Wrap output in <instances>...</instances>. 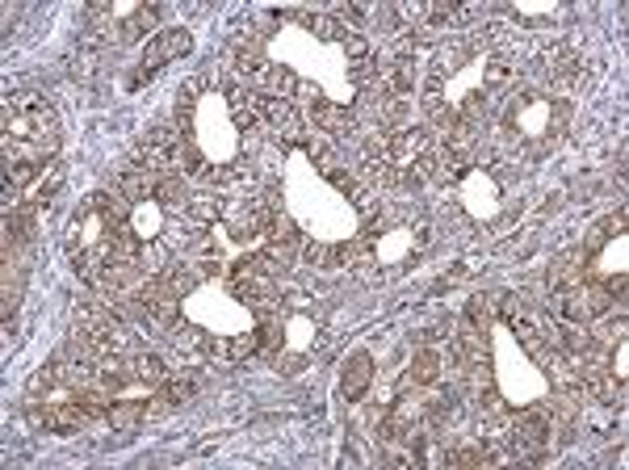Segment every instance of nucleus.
<instances>
[{"mask_svg": "<svg viewBox=\"0 0 629 470\" xmlns=\"http://www.w3.org/2000/svg\"><path fill=\"white\" fill-rule=\"evenodd\" d=\"M374 382V357L365 353V349H357L349 361H344V374H340V391H344V399H361L365 395V387Z\"/></svg>", "mask_w": 629, "mask_h": 470, "instance_id": "obj_10", "label": "nucleus"}, {"mask_svg": "<svg viewBox=\"0 0 629 470\" xmlns=\"http://www.w3.org/2000/svg\"><path fill=\"white\" fill-rule=\"evenodd\" d=\"M265 235H269V248H273V256H294L298 252V244H302V235H298V227H294V219L290 215H281V210H269V227H265Z\"/></svg>", "mask_w": 629, "mask_h": 470, "instance_id": "obj_11", "label": "nucleus"}, {"mask_svg": "<svg viewBox=\"0 0 629 470\" xmlns=\"http://www.w3.org/2000/svg\"><path fill=\"white\" fill-rule=\"evenodd\" d=\"M139 307L147 319H156V324H177L181 294L172 290L164 277H147V282H139Z\"/></svg>", "mask_w": 629, "mask_h": 470, "instance_id": "obj_6", "label": "nucleus"}, {"mask_svg": "<svg viewBox=\"0 0 629 470\" xmlns=\"http://www.w3.org/2000/svg\"><path fill=\"white\" fill-rule=\"evenodd\" d=\"M508 433H512L516 458H525V462H541V458H546V445H550V420H546V412H516Z\"/></svg>", "mask_w": 629, "mask_h": 470, "instance_id": "obj_4", "label": "nucleus"}, {"mask_svg": "<svg viewBox=\"0 0 629 470\" xmlns=\"http://www.w3.org/2000/svg\"><path fill=\"white\" fill-rule=\"evenodd\" d=\"M311 118L323 135H349L357 122L349 105H336V101H311Z\"/></svg>", "mask_w": 629, "mask_h": 470, "instance_id": "obj_12", "label": "nucleus"}, {"mask_svg": "<svg viewBox=\"0 0 629 470\" xmlns=\"http://www.w3.org/2000/svg\"><path fill=\"white\" fill-rule=\"evenodd\" d=\"M470 324H474V332H487V324H491V307H487V298H474L470 303Z\"/></svg>", "mask_w": 629, "mask_h": 470, "instance_id": "obj_17", "label": "nucleus"}, {"mask_svg": "<svg viewBox=\"0 0 629 470\" xmlns=\"http://www.w3.org/2000/svg\"><path fill=\"white\" fill-rule=\"evenodd\" d=\"M143 412H147V403H139V399H114L110 412H105V420L126 433V429H135V424L143 420Z\"/></svg>", "mask_w": 629, "mask_h": 470, "instance_id": "obj_15", "label": "nucleus"}, {"mask_svg": "<svg viewBox=\"0 0 629 470\" xmlns=\"http://www.w3.org/2000/svg\"><path fill=\"white\" fill-rule=\"evenodd\" d=\"M189 30L185 26H172V30H160L156 38H151V47L143 51V59H139V76H135V84L143 80V76H151V72H160L164 63H172V59H181L185 51H189Z\"/></svg>", "mask_w": 629, "mask_h": 470, "instance_id": "obj_5", "label": "nucleus"}, {"mask_svg": "<svg viewBox=\"0 0 629 470\" xmlns=\"http://www.w3.org/2000/svg\"><path fill=\"white\" fill-rule=\"evenodd\" d=\"M151 198L160 206H189V185L181 173H160L156 177V189H151Z\"/></svg>", "mask_w": 629, "mask_h": 470, "instance_id": "obj_14", "label": "nucleus"}, {"mask_svg": "<svg viewBox=\"0 0 629 470\" xmlns=\"http://www.w3.org/2000/svg\"><path fill=\"white\" fill-rule=\"evenodd\" d=\"M185 147H189V139L172 135L168 126H151V131H143V139H139V160H143L156 177H160V173H181Z\"/></svg>", "mask_w": 629, "mask_h": 470, "instance_id": "obj_3", "label": "nucleus"}, {"mask_svg": "<svg viewBox=\"0 0 629 470\" xmlns=\"http://www.w3.org/2000/svg\"><path fill=\"white\" fill-rule=\"evenodd\" d=\"M130 231L139 235V240H151V235H156L160 227H164V215H160V202L156 198H147V202H135L130 206Z\"/></svg>", "mask_w": 629, "mask_h": 470, "instance_id": "obj_13", "label": "nucleus"}, {"mask_svg": "<svg viewBox=\"0 0 629 470\" xmlns=\"http://www.w3.org/2000/svg\"><path fill=\"white\" fill-rule=\"evenodd\" d=\"M256 101V110L269 118V126L277 135H286V139H298L302 135V122H298V114H294V105L286 101V97H252Z\"/></svg>", "mask_w": 629, "mask_h": 470, "instance_id": "obj_9", "label": "nucleus"}, {"mask_svg": "<svg viewBox=\"0 0 629 470\" xmlns=\"http://www.w3.org/2000/svg\"><path fill=\"white\" fill-rule=\"evenodd\" d=\"M156 21H160V9L126 5V13L118 17V26H114V42H118V47H130V42H139L143 34L156 30Z\"/></svg>", "mask_w": 629, "mask_h": 470, "instance_id": "obj_8", "label": "nucleus"}, {"mask_svg": "<svg viewBox=\"0 0 629 470\" xmlns=\"http://www.w3.org/2000/svg\"><path fill=\"white\" fill-rule=\"evenodd\" d=\"M59 152V114L38 93H9L5 101V185L9 202Z\"/></svg>", "mask_w": 629, "mask_h": 470, "instance_id": "obj_1", "label": "nucleus"}, {"mask_svg": "<svg viewBox=\"0 0 629 470\" xmlns=\"http://www.w3.org/2000/svg\"><path fill=\"white\" fill-rule=\"evenodd\" d=\"M437 374H441V357H437V349H420L416 357H411L407 378L416 382V387H428V382H437Z\"/></svg>", "mask_w": 629, "mask_h": 470, "instance_id": "obj_16", "label": "nucleus"}, {"mask_svg": "<svg viewBox=\"0 0 629 470\" xmlns=\"http://www.w3.org/2000/svg\"><path fill=\"white\" fill-rule=\"evenodd\" d=\"M189 215H193V219H202V223H210L214 215H219V206H214L210 198H193V202H189Z\"/></svg>", "mask_w": 629, "mask_h": 470, "instance_id": "obj_18", "label": "nucleus"}, {"mask_svg": "<svg viewBox=\"0 0 629 470\" xmlns=\"http://www.w3.org/2000/svg\"><path fill=\"white\" fill-rule=\"evenodd\" d=\"M571 118V105L567 101H550L541 93H520L508 101V114H504V139L516 143L520 156H541L550 152L554 139L562 135V126Z\"/></svg>", "mask_w": 629, "mask_h": 470, "instance_id": "obj_2", "label": "nucleus"}, {"mask_svg": "<svg viewBox=\"0 0 629 470\" xmlns=\"http://www.w3.org/2000/svg\"><path fill=\"white\" fill-rule=\"evenodd\" d=\"M500 181H495V173H470L466 185H462V202L474 219H495L500 215Z\"/></svg>", "mask_w": 629, "mask_h": 470, "instance_id": "obj_7", "label": "nucleus"}]
</instances>
